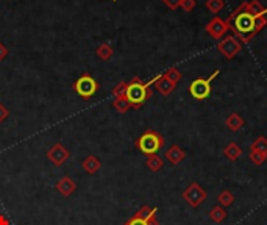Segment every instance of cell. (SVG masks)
I'll use <instances>...</instances> for the list:
<instances>
[{
  "instance_id": "cell-12",
  "label": "cell",
  "mask_w": 267,
  "mask_h": 225,
  "mask_svg": "<svg viewBox=\"0 0 267 225\" xmlns=\"http://www.w3.org/2000/svg\"><path fill=\"white\" fill-rule=\"evenodd\" d=\"M164 158H166L170 164H174V166H177V164H180V163H182V161L186 158V152H185L180 145L174 144V145H170L169 149L166 150Z\"/></svg>"
},
{
  "instance_id": "cell-32",
  "label": "cell",
  "mask_w": 267,
  "mask_h": 225,
  "mask_svg": "<svg viewBox=\"0 0 267 225\" xmlns=\"http://www.w3.org/2000/svg\"><path fill=\"white\" fill-rule=\"evenodd\" d=\"M0 225H10V221L6 219V216L0 214Z\"/></svg>"
},
{
  "instance_id": "cell-1",
  "label": "cell",
  "mask_w": 267,
  "mask_h": 225,
  "mask_svg": "<svg viewBox=\"0 0 267 225\" xmlns=\"http://www.w3.org/2000/svg\"><path fill=\"white\" fill-rule=\"evenodd\" d=\"M125 97L128 102H130L133 110H139L144 103L152 97V89H150L149 82L144 83L141 79L134 77L132 82H128Z\"/></svg>"
},
{
  "instance_id": "cell-15",
  "label": "cell",
  "mask_w": 267,
  "mask_h": 225,
  "mask_svg": "<svg viewBox=\"0 0 267 225\" xmlns=\"http://www.w3.org/2000/svg\"><path fill=\"white\" fill-rule=\"evenodd\" d=\"M81 168L84 172H88V174H96V172L100 170L102 168V163L97 157H94V155H89V157H86L81 163Z\"/></svg>"
},
{
  "instance_id": "cell-11",
  "label": "cell",
  "mask_w": 267,
  "mask_h": 225,
  "mask_svg": "<svg viewBox=\"0 0 267 225\" xmlns=\"http://www.w3.org/2000/svg\"><path fill=\"white\" fill-rule=\"evenodd\" d=\"M55 189L56 191L61 194L63 197H69V196H72L75 193V189H77V183L71 178V177H63V178H59L56 181V185H55Z\"/></svg>"
},
{
  "instance_id": "cell-27",
  "label": "cell",
  "mask_w": 267,
  "mask_h": 225,
  "mask_svg": "<svg viewBox=\"0 0 267 225\" xmlns=\"http://www.w3.org/2000/svg\"><path fill=\"white\" fill-rule=\"evenodd\" d=\"M266 25H267V16H260V17H256L255 19V30H253V34L256 36L258 33H260L261 30L266 28Z\"/></svg>"
},
{
  "instance_id": "cell-13",
  "label": "cell",
  "mask_w": 267,
  "mask_h": 225,
  "mask_svg": "<svg viewBox=\"0 0 267 225\" xmlns=\"http://www.w3.org/2000/svg\"><path fill=\"white\" fill-rule=\"evenodd\" d=\"M244 6V11L248 13L250 16H253L255 19L256 17H260V16H266L267 14V8H264L261 3H260V0H252V2H244L242 3Z\"/></svg>"
},
{
  "instance_id": "cell-23",
  "label": "cell",
  "mask_w": 267,
  "mask_h": 225,
  "mask_svg": "<svg viewBox=\"0 0 267 225\" xmlns=\"http://www.w3.org/2000/svg\"><path fill=\"white\" fill-rule=\"evenodd\" d=\"M250 150H256V152H261V153L267 155V138H264V136L256 138L250 145Z\"/></svg>"
},
{
  "instance_id": "cell-21",
  "label": "cell",
  "mask_w": 267,
  "mask_h": 225,
  "mask_svg": "<svg viewBox=\"0 0 267 225\" xmlns=\"http://www.w3.org/2000/svg\"><path fill=\"white\" fill-rule=\"evenodd\" d=\"M205 6L208 8L213 14H219L223 8H225V0H206Z\"/></svg>"
},
{
  "instance_id": "cell-29",
  "label": "cell",
  "mask_w": 267,
  "mask_h": 225,
  "mask_svg": "<svg viewBox=\"0 0 267 225\" xmlns=\"http://www.w3.org/2000/svg\"><path fill=\"white\" fill-rule=\"evenodd\" d=\"M162 3H164L169 10H177V8H180L182 0H162Z\"/></svg>"
},
{
  "instance_id": "cell-25",
  "label": "cell",
  "mask_w": 267,
  "mask_h": 225,
  "mask_svg": "<svg viewBox=\"0 0 267 225\" xmlns=\"http://www.w3.org/2000/svg\"><path fill=\"white\" fill-rule=\"evenodd\" d=\"M248 158H250V161L255 164V166H261L263 163H266L267 155H264L261 152H256V150H250V153H248Z\"/></svg>"
},
{
  "instance_id": "cell-3",
  "label": "cell",
  "mask_w": 267,
  "mask_h": 225,
  "mask_svg": "<svg viewBox=\"0 0 267 225\" xmlns=\"http://www.w3.org/2000/svg\"><path fill=\"white\" fill-rule=\"evenodd\" d=\"M220 74V69H216L208 79H197L189 86V92L195 100H206L211 94V83Z\"/></svg>"
},
{
  "instance_id": "cell-8",
  "label": "cell",
  "mask_w": 267,
  "mask_h": 225,
  "mask_svg": "<svg viewBox=\"0 0 267 225\" xmlns=\"http://www.w3.org/2000/svg\"><path fill=\"white\" fill-rule=\"evenodd\" d=\"M71 158V152H69V149L66 145L63 144H53L50 147V150H47V160L53 164V166H63V164Z\"/></svg>"
},
{
  "instance_id": "cell-10",
  "label": "cell",
  "mask_w": 267,
  "mask_h": 225,
  "mask_svg": "<svg viewBox=\"0 0 267 225\" xmlns=\"http://www.w3.org/2000/svg\"><path fill=\"white\" fill-rule=\"evenodd\" d=\"M153 84H155V88H157V91L160 94H162V96H169V94H172V92L175 91V88H177V84L172 83L169 79H166L164 75L155 77V79H153Z\"/></svg>"
},
{
  "instance_id": "cell-19",
  "label": "cell",
  "mask_w": 267,
  "mask_h": 225,
  "mask_svg": "<svg viewBox=\"0 0 267 225\" xmlns=\"http://www.w3.org/2000/svg\"><path fill=\"white\" fill-rule=\"evenodd\" d=\"M97 56L102 59V61H108V59H111L113 58V55H114V50H113V47H111L109 44H100L99 47H97Z\"/></svg>"
},
{
  "instance_id": "cell-5",
  "label": "cell",
  "mask_w": 267,
  "mask_h": 225,
  "mask_svg": "<svg viewBox=\"0 0 267 225\" xmlns=\"http://www.w3.org/2000/svg\"><path fill=\"white\" fill-rule=\"evenodd\" d=\"M157 213L158 208H150V206L144 205L124 225H160Z\"/></svg>"
},
{
  "instance_id": "cell-16",
  "label": "cell",
  "mask_w": 267,
  "mask_h": 225,
  "mask_svg": "<svg viewBox=\"0 0 267 225\" xmlns=\"http://www.w3.org/2000/svg\"><path fill=\"white\" fill-rule=\"evenodd\" d=\"M223 155H225L230 161H238L240 158V155H242V149H240V145L238 142H230L227 144L225 149H223Z\"/></svg>"
},
{
  "instance_id": "cell-7",
  "label": "cell",
  "mask_w": 267,
  "mask_h": 225,
  "mask_svg": "<svg viewBox=\"0 0 267 225\" xmlns=\"http://www.w3.org/2000/svg\"><path fill=\"white\" fill-rule=\"evenodd\" d=\"M242 44L233 36V34H230V36H223L219 44H217V50L220 52V54L225 56L227 59H233L240 50H242Z\"/></svg>"
},
{
  "instance_id": "cell-28",
  "label": "cell",
  "mask_w": 267,
  "mask_h": 225,
  "mask_svg": "<svg viewBox=\"0 0 267 225\" xmlns=\"http://www.w3.org/2000/svg\"><path fill=\"white\" fill-rule=\"evenodd\" d=\"M180 6H182V10L189 13V11H192L194 8L197 6V2L195 0H182V3H180Z\"/></svg>"
},
{
  "instance_id": "cell-26",
  "label": "cell",
  "mask_w": 267,
  "mask_h": 225,
  "mask_svg": "<svg viewBox=\"0 0 267 225\" xmlns=\"http://www.w3.org/2000/svg\"><path fill=\"white\" fill-rule=\"evenodd\" d=\"M127 86H128V82H120V83H117L114 88H113V96L114 97H124L125 92H127Z\"/></svg>"
},
{
  "instance_id": "cell-30",
  "label": "cell",
  "mask_w": 267,
  "mask_h": 225,
  "mask_svg": "<svg viewBox=\"0 0 267 225\" xmlns=\"http://www.w3.org/2000/svg\"><path fill=\"white\" fill-rule=\"evenodd\" d=\"M8 116H10V111H8V108L3 105V103H0V124L5 122Z\"/></svg>"
},
{
  "instance_id": "cell-6",
  "label": "cell",
  "mask_w": 267,
  "mask_h": 225,
  "mask_svg": "<svg viewBox=\"0 0 267 225\" xmlns=\"http://www.w3.org/2000/svg\"><path fill=\"white\" fill-rule=\"evenodd\" d=\"M206 197H208V194H206V191L199 183H191L183 191V198L189 206H192V208H199V206L206 200Z\"/></svg>"
},
{
  "instance_id": "cell-18",
  "label": "cell",
  "mask_w": 267,
  "mask_h": 225,
  "mask_svg": "<svg viewBox=\"0 0 267 225\" xmlns=\"http://www.w3.org/2000/svg\"><path fill=\"white\" fill-rule=\"evenodd\" d=\"M145 164H147V168L152 172H158V170L162 169V166H164V160H162L161 157H158V153L157 155H149Z\"/></svg>"
},
{
  "instance_id": "cell-31",
  "label": "cell",
  "mask_w": 267,
  "mask_h": 225,
  "mask_svg": "<svg viewBox=\"0 0 267 225\" xmlns=\"http://www.w3.org/2000/svg\"><path fill=\"white\" fill-rule=\"evenodd\" d=\"M6 56H8V49H6L5 44H2V42H0V61H3Z\"/></svg>"
},
{
  "instance_id": "cell-20",
  "label": "cell",
  "mask_w": 267,
  "mask_h": 225,
  "mask_svg": "<svg viewBox=\"0 0 267 225\" xmlns=\"http://www.w3.org/2000/svg\"><path fill=\"white\" fill-rule=\"evenodd\" d=\"M217 200H219V205L220 206H231L235 203V194L231 193V191H228V189H223V191L217 196Z\"/></svg>"
},
{
  "instance_id": "cell-14",
  "label": "cell",
  "mask_w": 267,
  "mask_h": 225,
  "mask_svg": "<svg viewBox=\"0 0 267 225\" xmlns=\"http://www.w3.org/2000/svg\"><path fill=\"white\" fill-rule=\"evenodd\" d=\"M244 124H245V120L242 119V116H240L239 112H231V114L225 120L227 128L230 130V132H233V133L239 132V130L244 127Z\"/></svg>"
},
{
  "instance_id": "cell-9",
  "label": "cell",
  "mask_w": 267,
  "mask_h": 225,
  "mask_svg": "<svg viewBox=\"0 0 267 225\" xmlns=\"http://www.w3.org/2000/svg\"><path fill=\"white\" fill-rule=\"evenodd\" d=\"M205 30H206V33H208L211 38L222 39L227 34V31H228V24L225 22V19H222V17L214 16L213 19L208 24H206Z\"/></svg>"
},
{
  "instance_id": "cell-2",
  "label": "cell",
  "mask_w": 267,
  "mask_h": 225,
  "mask_svg": "<svg viewBox=\"0 0 267 225\" xmlns=\"http://www.w3.org/2000/svg\"><path fill=\"white\" fill-rule=\"evenodd\" d=\"M134 145L137 150L147 155V157L149 155H157L162 149V145H164V138H162L161 133L155 132V130H147V132H144L137 138Z\"/></svg>"
},
{
  "instance_id": "cell-17",
  "label": "cell",
  "mask_w": 267,
  "mask_h": 225,
  "mask_svg": "<svg viewBox=\"0 0 267 225\" xmlns=\"http://www.w3.org/2000/svg\"><path fill=\"white\" fill-rule=\"evenodd\" d=\"M227 216H228L227 210L223 208V206H220V205L214 206V208L210 210V219L213 222H216V224H222L223 221L227 219Z\"/></svg>"
},
{
  "instance_id": "cell-24",
  "label": "cell",
  "mask_w": 267,
  "mask_h": 225,
  "mask_svg": "<svg viewBox=\"0 0 267 225\" xmlns=\"http://www.w3.org/2000/svg\"><path fill=\"white\" fill-rule=\"evenodd\" d=\"M162 75H164L166 79H169V80H170L172 83H175V84H177V83H178L180 80L183 79L182 72H180L177 67H170V69H167V71H166L164 74H162Z\"/></svg>"
},
{
  "instance_id": "cell-22",
  "label": "cell",
  "mask_w": 267,
  "mask_h": 225,
  "mask_svg": "<svg viewBox=\"0 0 267 225\" xmlns=\"http://www.w3.org/2000/svg\"><path fill=\"white\" fill-rule=\"evenodd\" d=\"M113 107L116 111L119 112H127L128 110H132V105L130 102L127 100V97H114V102H113Z\"/></svg>"
},
{
  "instance_id": "cell-4",
  "label": "cell",
  "mask_w": 267,
  "mask_h": 225,
  "mask_svg": "<svg viewBox=\"0 0 267 225\" xmlns=\"http://www.w3.org/2000/svg\"><path fill=\"white\" fill-rule=\"evenodd\" d=\"M74 89H75V92L79 94L80 97H83V99H91L94 94L97 92L99 83H97V80L94 79L92 75L83 74V75H80L79 79L75 80Z\"/></svg>"
}]
</instances>
